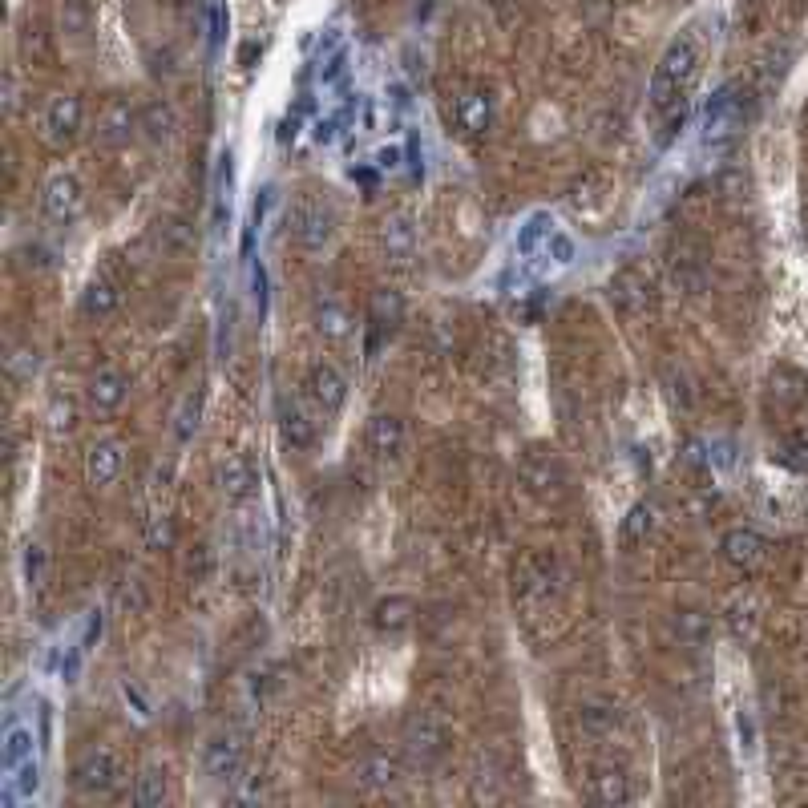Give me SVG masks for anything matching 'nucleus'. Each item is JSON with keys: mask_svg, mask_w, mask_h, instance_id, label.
I'll return each mask as SVG.
<instances>
[{"mask_svg": "<svg viewBox=\"0 0 808 808\" xmlns=\"http://www.w3.org/2000/svg\"><path fill=\"white\" fill-rule=\"evenodd\" d=\"M61 25H65V33H85V29H89V13H85L81 0H65Z\"/></svg>", "mask_w": 808, "mask_h": 808, "instance_id": "4c0bfd02", "label": "nucleus"}, {"mask_svg": "<svg viewBox=\"0 0 808 808\" xmlns=\"http://www.w3.org/2000/svg\"><path fill=\"white\" fill-rule=\"evenodd\" d=\"M651 534H655V505L635 501L623 518V546H643Z\"/></svg>", "mask_w": 808, "mask_h": 808, "instance_id": "c85d7f7f", "label": "nucleus"}, {"mask_svg": "<svg viewBox=\"0 0 808 808\" xmlns=\"http://www.w3.org/2000/svg\"><path fill=\"white\" fill-rule=\"evenodd\" d=\"M122 465H126V449L122 441H97L89 453H85V481L93 489H106L122 477Z\"/></svg>", "mask_w": 808, "mask_h": 808, "instance_id": "f8f14e48", "label": "nucleus"}, {"mask_svg": "<svg viewBox=\"0 0 808 808\" xmlns=\"http://www.w3.org/2000/svg\"><path fill=\"white\" fill-rule=\"evenodd\" d=\"M453 114H457V126H461L465 134H485V130H489V122H493V101H489V93L469 89V93H461V97H457Z\"/></svg>", "mask_w": 808, "mask_h": 808, "instance_id": "412c9836", "label": "nucleus"}, {"mask_svg": "<svg viewBox=\"0 0 808 808\" xmlns=\"http://www.w3.org/2000/svg\"><path fill=\"white\" fill-rule=\"evenodd\" d=\"M33 756V732L29 728H13L5 736V768H21Z\"/></svg>", "mask_w": 808, "mask_h": 808, "instance_id": "473e14b6", "label": "nucleus"}, {"mask_svg": "<svg viewBox=\"0 0 808 808\" xmlns=\"http://www.w3.org/2000/svg\"><path fill=\"white\" fill-rule=\"evenodd\" d=\"M400 320H404V299H400L396 291H388V287L372 291V299H368V324H372L376 332H388V328H396Z\"/></svg>", "mask_w": 808, "mask_h": 808, "instance_id": "bb28decb", "label": "nucleus"}, {"mask_svg": "<svg viewBox=\"0 0 808 808\" xmlns=\"http://www.w3.org/2000/svg\"><path fill=\"white\" fill-rule=\"evenodd\" d=\"M303 388H308V400L316 404L320 413H340L344 409V400H348V380L340 376V368H332V364H316L312 372H308V380H303Z\"/></svg>", "mask_w": 808, "mask_h": 808, "instance_id": "6e6552de", "label": "nucleus"}, {"mask_svg": "<svg viewBox=\"0 0 808 808\" xmlns=\"http://www.w3.org/2000/svg\"><path fill=\"white\" fill-rule=\"evenodd\" d=\"M122 602L130 606V611H146V590H142L138 578H134L130 586H122Z\"/></svg>", "mask_w": 808, "mask_h": 808, "instance_id": "79ce46f5", "label": "nucleus"}, {"mask_svg": "<svg viewBox=\"0 0 808 808\" xmlns=\"http://www.w3.org/2000/svg\"><path fill=\"white\" fill-rule=\"evenodd\" d=\"M352 780H356L364 792H388V788L400 780V760L388 756V752H368V756L352 768Z\"/></svg>", "mask_w": 808, "mask_h": 808, "instance_id": "2eb2a0df", "label": "nucleus"}, {"mask_svg": "<svg viewBox=\"0 0 808 808\" xmlns=\"http://www.w3.org/2000/svg\"><path fill=\"white\" fill-rule=\"evenodd\" d=\"M695 65H699V49H695L691 37H679V41L667 45V53L659 57L655 77H651V106H655V114H667L675 106V97L695 77Z\"/></svg>", "mask_w": 808, "mask_h": 808, "instance_id": "f257e3e1", "label": "nucleus"}, {"mask_svg": "<svg viewBox=\"0 0 808 808\" xmlns=\"http://www.w3.org/2000/svg\"><path fill=\"white\" fill-rule=\"evenodd\" d=\"M118 780H122V760H118V752L106 748V744L81 752L77 764H73V788H77L81 796H106V792L118 788Z\"/></svg>", "mask_w": 808, "mask_h": 808, "instance_id": "f03ea898", "label": "nucleus"}, {"mask_svg": "<svg viewBox=\"0 0 808 808\" xmlns=\"http://www.w3.org/2000/svg\"><path fill=\"white\" fill-rule=\"evenodd\" d=\"M166 796H170L166 768L146 764V768L138 772V784H134V804H138V808H158V804H166Z\"/></svg>", "mask_w": 808, "mask_h": 808, "instance_id": "cd10ccee", "label": "nucleus"}, {"mask_svg": "<svg viewBox=\"0 0 808 808\" xmlns=\"http://www.w3.org/2000/svg\"><path fill=\"white\" fill-rule=\"evenodd\" d=\"M5 106L17 110V77H13V73L5 77Z\"/></svg>", "mask_w": 808, "mask_h": 808, "instance_id": "c03bdc74", "label": "nucleus"}, {"mask_svg": "<svg viewBox=\"0 0 808 808\" xmlns=\"http://www.w3.org/2000/svg\"><path fill=\"white\" fill-rule=\"evenodd\" d=\"M215 481H219V489H223L227 501H247L255 493V485H259V473H255V465L247 457L227 453L219 461V469H215Z\"/></svg>", "mask_w": 808, "mask_h": 808, "instance_id": "ddd939ff", "label": "nucleus"}, {"mask_svg": "<svg viewBox=\"0 0 808 808\" xmlns=\"http://www.w3.org/2000/svg\"><path fill=\"white\" fill-rule=\"evenodd\" d=\"M376 162H380V170H396L400 166V150H380Z\"/></svg>", "mask_w": 808, "mask_h": 808, "instance_id": "37998d69", "label": "nucleus"}, {"mask_svg": "<svg viewBox=\"0 0 808 808\" xmlns=\"http://www.w3.org/2000/svg\"><path fill=\"white\" fill-rule=\"evenodd\" d=\"M590 796H594L598 804H631V800H635L631 780H627L623 768H598V772L590 776Z\"/></svg>", "mask_w": 808, "mask_h": 808, "instance_id": "b1692460", "label": "nucleus"}, {"mask_svg": "<svg viewBox=\"0 0 808 808\" xmlns=\"http://www.w3.org/2000/svg\"><path fill=\"white\" fill-rule=\"evenodd\" d=\"M114 308H118V287L110 279H89L81 291V316L106 320V316H114Z\"/></svg>", "mask_w": 808, "mask_h": 808, "instance_id": "393cba45", "label": "nucleus"}, {"mask_svg": "<svg viewBox=\"0 0 808 808\" xmlns=\"http://www.w3.org/2000/svg\"><path fill=\"white\" fill-rule=\"evenodd\" d=\"M611 299L619 303L627 316H639V312H647V303H651V287H647V279H639L635 271H619V275L611 279Z\"/></svg>", "mask_w": 808, "mask_h": 808, "instance_id": "5701e85b", "label": "nucleus"}, {"mask_svg": "<svg viewBox=\"0 0 808 808\" xmlns=\"http://www.w3.org/2000/svg\"><path fill=\"white\" fill-rule=\"evenodd\" d=\"M138 130H142V138L154 142V146L170 142L174 130H178V114H174V106H170V101H162V97H150L146 106L138 110Z\"/></svg>", "mask_w": 808, "mask_h": 808, "instance_id": "f3484780", "label": "nucleus"}, {"mask_svg": "<svg viewBox=\"0 0 808 808\" xmlns=\"http://www.w3.org/2000/svg\"><path fill=\"white\" fill-rule=\"evenodd\" d=\"M283 441H287L291 449H312L316 425L308 421V413H303V409H287V413H283Z\"/></svg>", "mask_w": 808, "mask_h": 808, "instance_id": "c756f323", "label": "nucleus"}, {"mask_svg": "<svg viewBox=\"0 0 808 808\" xmlns=\"http://www.w3.org/2000/svg\"><path fill=\"white\" fill-rule=\"evenodd\" d=\"M134 134H138V114L126 106V101H110L106 114L97 122V138L106 146H126Z\"/></svg>", "mask_w": 808, "mask_h": 808, "instance_id": "aec40b11", "label": "nucleus"}, {"mask_svg": "<svg viewBox=\"0 0 808 808\" xmlns=\"http://www.w3.org/2000/svg\"><path fill=\"white\" fill-rule=\"evenodd\" d=\"M81 202H85V194L73 174H53L45 182V215L53 223H73L81 215Z\"/></svg>", "mask_w": 808, "mask_h": 808, "instance_id": "9b49d317", "label": "nucleus"}, {"mask_svg": "<svg viewBox=\"0 0 808 808\" xmlns=\"http://www.w3.org/2000/svg\"><path fill=\"white\" fill-rule=\"evenodd\" d=\"M720 554H724L728 566L752 574L756 566H764V558H768V542H764L756 530H744V526H740V530H728V534L720 538Z\"/></svg>", "mask_w": 808, "mask_h": 808, "instance_id": "9d476101", "label": "nucleus"}, {"mask_svg": "<svg viewBox=\"0 0 808 808\" xmlns=\"http://www.w3.org/2000/svg\"><path fill=\"white\" fill-rule=\"evenodd\" d=\"M784 465L788 469H796V473H808V437H792L788 445H784Z\"/></svg>", "mask_w": 808, "mask_h": 808, "instance_id": "58836bf2", "label": "nucleus"}, {"mask_svg": "<svg viewBox=\"0 0 808 808\" xmlns=\"http://www.w3.org/2000/svg\"><path fill=\"white\" fill-rule=\"evenodd\" d=\"M287 227L299 239V247L308 251H324L336 235V215L324 207L320 198H295L291 211H287Z\"/></svg>", "mask_w": 808, "mask_h": 808, "instance_id": "7ed1b4c3", "label": "nucleus"}, {"mask_svg": "<svg viewBox=\"0 0 808 808\" xmlns=\"http://www.w3.org/2000/svg\"><path fill=\"white\" fill-rule=\"evenodd\" d=\"M37 368H41L37 348H17V352L9 356V372H13L17 380H33V376H37Z\"/></svg>", "mask_w": 808, "mask_h": 808, "instance_id": "c9c22d12", "label": "nucleus"}, {"mask_svg": "<svg viewBox=\"0 0 808 808\" xmlns=\"http://www.w3.org/2000/svg\"><path fill=\"white\" fill-rule=\"evenodd\" d=\"M522 481L538 493V497H562L566 485H570V473L566 465L554 457V453H530L522 461Z\"/></svg>", "mask_w": 808, "mask_h": 808, "instance_id": "423d86ee", "label": "nucleus"}, {"mask_svg": "<svg viewBox=\"0 0 808 808\" xmlns=\"http://www.w3.org/2000/svg\"><path fill=\"white\" fill-rule=\"evenodd\" d=\"M130 396V376L122 368H97L89 376V388H85V400L93 413H118Z\"/></svg>", "mask_w": 808, "mask_h": 808, "instance_id": "0eeeda50", "label": "nucleus"}, {"mask_svg": "<svg viewBox=\"0 0 808 808\" xmlns=\"http://www.w3.org/2000/svg\"><path fill=\"white\" fill-rule=\"evenodd\" d=\"M364 441H368V453L380 457V461L400 457V449H404V421H400L396 413H376V417L368 421Z\"/></svg>", "mask_w": 808, "mask_h": 808, "instance_id": "4468645a", "label": "nucleus"}, {"mask_svg": "<svg viewBox=\"0 0 808 808\" xmlns=\"http://www.w3.org/2000/svg\"><path fill=\"white\" fill-rule=\"evenodd\" d=\"M542 235H554V231L546 227V215H530L526 227H522V235H518V251H534Z\"/></svg>", "mask_w": 808, "mask_h": 808, "instance_id": "e433bc0d", "label": "nucleus"}, {"mask_svg": "<svg viewBox=\"0 0 808 808\" xmlns=\"http://www.w3.org/2000/svg\"><path fill=\"white\" fill-rule=\"evenodd\" d=\"M675 635H679V643L699 647V643L707 639V619H703L699 611H679V615H675Z\"/></svg>", "mask_w": 808, "mask_h": 808, "instance_id": "2f4dec72", "label": "nucleus"}, {"mask_svg": "<svg viewBox=\"0 0 808 808\" xmlns=\"http://www.w3.org/2000/svg\"><path fill=\"white\" fill-rule=\"evenodd\" d=\"M740 122H744L740 101L732 97V89H720L712 97V106H707V114H703V134L712 142H720V138H732L740 130Z\"/></svg>", "mask_w": 808, "mask_h": 808, "instance_id": "dca6fc26", "label": "nucleus"}, {"mask_svg": "<svg viewBox=\"0 0 808 808\" xmlns=\"http://www.w3.org/2000/svg\"><path fill=\"white\" fill-rule=\"evenodd\" d=\"M413 615H417L413 598L388 594V598H380V602L372 606V627L384 631V635H400V631H409V627H413Z\"/></svg>", "mask_w": 808, "mask_h": 808, "instance_id": "a211bd4d", "label": "nucleus"}, {"mask_svg": "<svg viewBox=\"0 0 808 808\" xmlns=\"http://www.w3.org/2000/svg\"><path fill=\"white\" fill-rule=\"evenodd\" d=\"M445 744H449V736H445V728L437 724V716H429V712L413 716L409 728H404V748H409V756H413L417 764H433V760L445 752Z\"/></svg>", "mask_w": 808, "mask_h": 808, "instance_id": "1a4fd4ad", "label": "nucleus"}, {"mask_svg": "<svg viewBox=\"0 0 808 808\" xmlns=\"http://www.w3.org/2000/svg\"><path fill=\"white\" fill-rule=\"evenodd\" d=\"M578 724H582V732H590V736H611V732L619 728V707H615L611 699H586V703L578 707Z\"/></svg>", "mask_w": 808, "mask_h": 808, "instance_id": "a878e982", "label": "nucleus"}, {"mask_svg": "<svg viewBox=\"0 0 808 808\" xmlns=\"http://www.w3.org/2000/svg\"><path fill=\"white\" fill-rule=\"evenodd\" d=\"M174 546V522L170 518H150L146 522V550H170Z\"/></svg>", "mask_w": 808, "mask_h": 808, "instance_id": "f704fd0d", "label": "nucleus"}, {"mask_svg": "<svg viewBox=\"0 0 808 808\" xmlns=\"http://www.w3.org/2000/svg\"><path fill=\"white\" fill-rule=\"evenodd\" d=\"M202 772L215 784H235L243 772V744L231 732H219L202 744Z\"/></svg>", "mask_w": 808, "mask_h": 808, "instance_id": "39448f33", "label": "nucleus"}, {"mask_svg": "<svg viewBox=\"0 0 808 808\" xmlns=\"http://www.w3.org/2000/svg\"><path fill=\"white\" fill-rule=\"evenodd\" d=\"M316 328H320L324 340H336V344H340V340L352 336L356 324H352V312L344 308L336 295H320V299H316Z\"/></svg>", "mask_w": 808, "mask_h": 808, "instance_id": "4be33fe9", "label": "nucleus"}, {"mask_svg": "<svg viewBox=\"0 0 808 808\" xmlns=\"http://www.w3.org/2000/svg\"><path fill=\"white\" fill-rule=\"evenodd\" d=\"M41 574H45V550H41V546H29V550H25V578H29V586H37Z\"/></svg>", "mask_w": 808, "mask_h": 808, "instance_id": "a19ab883", "label": "nucleus"}, {"mask_svg": "<svg viewBox=\"0 0 808 808\" xmlns=\"http://www.w3.org/2000/svg\"><path fill=\"white\" fill-rule=\"evenodd\" d=\"M45 421H49V433L53 437H65V433H73V421H77V413H73V404L69 400H53L49 404V413H45Z\"/></svg>", "mask_w": 808, "mask_h": 808, "instance_id": "72a5a7b5", "label": "nucleus"}, {"mask_svg": "<svg viewBox=\"0 0 808 808\" xmlns=\"http://www.w3.org/2000/svg\"><path fill=\"white\" fill-rule=\"evenodd\" d=\"M198 417H202V396H198V392H186L182 404H178V413H174V437H178V441H190L194 429H198Z\"/></svg>", "mask_w": 808, "mask_h": 808, "instance_id": "7c9ffc66", "label": "nucleus"}, {"mask_svg": "<svg viewBox=\"0 0 808 808\" xmlns=\"http://www.w3.org/2000/svg\"><path fill=\"white\" fill-rule=\"evenodd\" d=\"M546 251H550V259H554V263H570V259H574V239L554 231V235L546 239Z\"/></svg>", "mask_w": 808, "mask_h": 808, "instance_id": "ea45409f", "label": "nucleus"}, {"mask_svg": "<svg viewBox=\"0 0 808 808\" xmlns=\"http://www.w3.org/2000/svg\"><path fill=\"white\" fill-rule=\"evenodd\" d=\"M380 243H384V255L392 263H409L413 251H417V227L409 215H392L384 219V231H380Z\"/></svg>", "mask_w": 808, "mask_h": 808, "instance_id": "6ab92c4d", "label": "nucleus"}, {"mask_svg": "<svg viewBox=\"0 0 808 808\" xmlns=\"http://www.w3.org/2000/svg\"><path fill=\"white\" fill-rule=\"evenodd\" d=\"M81 118H85V106L77 93H53L49 106L41 114V138L53 146V150H65L77 130H81Z\"/></svg>", "mask_w": 808, "mask_h": 808, "instance_id": "20e7f679", "label": "nucleus"}]
</instances>
